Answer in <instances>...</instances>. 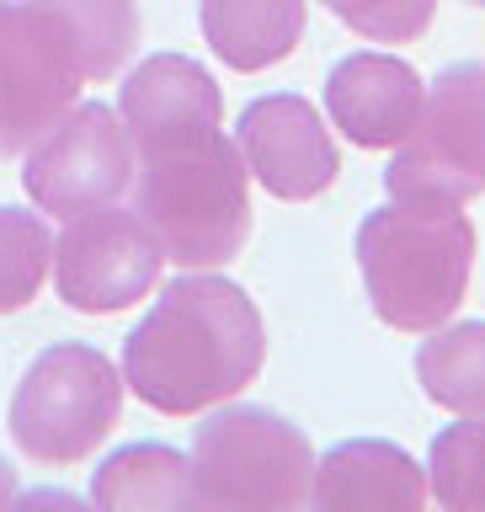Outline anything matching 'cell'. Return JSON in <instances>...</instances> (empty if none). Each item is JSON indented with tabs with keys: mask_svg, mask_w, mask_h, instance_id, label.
I'll use <instances>...</instances> for the list:
<instances>
[{
	"mask_svg": "<svg viewBox=\"0 0 485 512\" xmlns=\"http://www.w3.org/2000/svg\"><path fill=\"white\" fill-rule=\"evenodd\" d=\"M235 144H240V155H246V171L283 203L320 198V192L336 182V171H342L331 128L320 123V112L294 91L256 96L235 123Z\"/></svg>",
	"mask_w": 485,
	"mask_h": 512,
	"instance_id": "obj_10",
	"label": "cell"
},
{
	"mask_svg": "<svg viewBox=\"0 0 485 512\" xmlns=\"http://www.w3.org/2000/svg\"><path fill=\"white\" fill-rule=\"evenodd\" d=\"M427 491L448 512H485V416H464L432 438Z\"/></svg>",
	"mask_w": 485,
	"mask_h": 512,
	"instance_id": "obj_18",
	"label": "cell"
},
{
	"mask_svg": "<svg viewBox=\"0 0 485 512\" xmlns=\"http://www.w3.org/2000/svg\"><path fill=\"white\" fill-rule=\"evenodd\" d=\"M267 363V326L230 278L187 272L160 288L123 342V384L160 416H192L235 400Z\"/></svg>",
	"mask_w": 485,
	"mask_h": 512,
	"instance_id": "obj_1",
	"label": "cell"
},
{
	"mask_svg": "<svg viewBox=\"0 0 485 512\" xmlns=\"http://www.w3.org/2000/svg\"><path fill=\"white\" fill-rule=\"evenodd\" d=\"M160 246L134 208L96 203L70 214L54 240V283L59 299L80 315H118L139 304L160 278Z\"/></svg>",
	"mask_w": 485,
	"mask_h": 512,
	"instance_id": "obj_8",
	"label": "cell"
},
{
	"mask_svg": "<svg viewBox=\"0 0 485 512\" xmlns=\"http://www.w3.org/2000/svg\"><path fill=\"white\" fill-rule=\"evenodd\" d=\"M427 470L400 443L352 438L315 459L310 507L326 512H416L427 507Z\"/></svg>",
	"mask_w": 485,
	"mask_h": 512,
	"instance_id": "obj_13",
	"label": "cell"
},
{
	"mask_svg": "<svg viewBox=\"0 0 485 512\" xmlns=\"http://www.w3.org/2000/svg\"><path fill=\"white\" fill-rule=\"evenodd\" d=\"M86 75L27 0H0V160H16L75 107Z\"/></svg>",
	"mask_w": 485,
	"mask_h": 512,
	"instance_id": "obj_9",
	"label": "cell"
},
{
	"mask_svg": "<svg viewBox=\"0 0 485 512\" xmlns=\"http://www.w3.org/2000/svg\"><path fill=\"white\" fill-rule=\"evenodd\" d=\"M192 486H198V507L294 512L310 507L315 448L278 411L230 406L208 416L192 438Z\"/></svg>",
	"mask_w": 485,
	"mask_h": 512,
	"instance_id": "obj_4",
	"label": "cell"
},
{
	"mask_svg": "<svg viewBox=\"0 0 485 512\" xmlns=\"http://www.w3.org/2000/svg\"><path fill=\"white\" fill-rule=\"evenodd\" d=\"M208 48L240 75L272 70L304 38V0H203L198 6Z\"/></svg>",
	"mask_w": 485,
	"mask_h": 512,
	"instance_id": "obj_14",
	"label": "cell"
},
{
	"mask_svg": "<svg viewBox=\"0 0 485 512\" xmlns=\"http://www.w3.org/2000/svg\"><path fill=\"white\" fill-rule=\"evenodd\" d=\"M422 75L395 54H347L326 75V112L358 150H395L422 112Z\"/></svg>",
	"mask_w": 485,
	"mask_h": 512,
	"instance_id": "obj_11",
	"label": "cell"
},
{
	"mask_svg": "<svg viewBox=\"0 0 485 512\" xmlns=\"http://www.w3.org/2000/svg\"><path fill=\"white\" fill-rule=\"evenodd\" d=\"M91 502L107 512H182L198 507L192 459L166 443H128L91 475Z\"/></svg>",
	"mask_w": 485,
	"mask_h": 512,
	"instance_id": "obj_15",
	"label": "cell"
},
{
	"mask_svg": "<svg viewBox=\"0 0 485 512\" xmlns=\"http://www.w3.org/2000/svg\"><path fill=\"white\" fill-rule=\"evenodd\" d=\"M390 198H454L485 192V64L464 59L427 86L411 134L384 166Z\"/></svg>",
	"mask_w": 485,
	"mask_h": 512,
	"instance_id": "obj_6",
	"label": "cell"
},
{
	"mask_svg": "<svg viewBox=\"0 0 485 512\" xmlns=\"http://www.w3.org/2000/svg\"><path fill=\"white\" fill-rule=\"evenodd\" d=\"M320 6L368 43H416L438 16V0H320Z\"/></svg>",
	"mask_w": 485,
	"mask_h": 512,
	"instance_id": "obj_20",
	"label": "cell"
},
{
	"mask_svg": "<svg viewBox=\"0 0 485 512\" xmlns=\"http://www.w3.org/2000/svg\"><path fill=\"white\" fill-rule=\"evenodd\" d=\"M123 411V374L86 342L43 347L11 395V438L32 464H80Z\"/></svg>",
	"mask_w": 485,
	"mask_h": 512,
	"instance_id": "obj_5",
	"label": "cell"
},
{
	"mask_svg": "<svg viewBox=\"0 0 485 512\" xmlns=\"http://www.w3.org/2000/svg\"><path fill=\"white\" fill-rule=\"evenodd\" d=\"M128 192L160 256L187 272L235 262L251 240V171L224 128L134 150Z\"/></svg>",
	"mask_w": 485,
	"mask_h": 512,
	"instance_id": "obj_2",
	"label": "cell"
},
{
	"mask_svg": "<svg viewBox=\"0 0 485 512\" xmlns=\"http://www.w3.org/2000/svg\"><path fill=\"white\" fill-rule=\"evenodd\" d=\"M54 262V235L27 208H0V315H16L38 299Z\"/></svg>",
	"mask_w": 485,
	"mask_h": 512,
	"instance_id": "obj_19",
	"label": "cell"
},
{
	"mask_svg": "<svg viewBox=\"0 0 485 512\" xmlns=\"http://www.w3.org/2000/svg\"><path fill=\"white\" fill-rule=\"evenodd\" d=\"M118 118L134 139V150L166 139H187V134H208L224 118L219 86L198 59L187 54H150L134 75L123 80L118 96Z\"/></svg>",
	"mask_w": 485,
	"mask_h": 512,
	"instance_id": "obj_12",
	"label": "cell"
},
{
	"mask_svg": "<svg viewBox=\"0 0 485 512\" xmlns=\"http://www.w3.org/2000/svg\"><path fill=\"white\" fill-rule=\"evenodd\" d=\"M416 379L432 406L454 416H485V320L427 331L416 347Z\"/></svg>",
	"mask_w": 485,
	"mask_h": 512,
	"instance_id": "obj_17",
	"label": "cell"
},
{
	"mask_svg": "<svg viewBox=\"0 0 485 512\" xmlns=\"http://www.w3.org/2000/svg\"><path fill=\"white\" fill-rule=\"evenodd\" d=\"M11 502H16V470L0 459V507H11Z\"/></svg>",
	"mask_w": 485,
	"mask_h": 512,
	"instance_id": "obj_21",
	"label": "cell"
},
{
	"mask_svg": "<svg viewBox=\"0 0 485 512\" xmlns=\"http://www.w3.org/2000/svg\"><path fill=\"white\" fill-rule=\"evenodd\" d=\"M27 198L54 219L118 203L134 182V139L107 102H75L22 160Z\"/></svg>",
	"mask_w": 485,
	"mask_h": 512,
	"instance_id": "obj_7",
	"label": "cell"
},
{
	"mask_svg": "<svg viewBox=\"0 0 485 512\" xmlns=\"http://www.w3.org/2000/svg\"><path fill=\"white\" fill-rule=\"evenodd\" d=\"M358 267L384 326L427 336L470 294L475 224L454 198H390L363 219Z\"/></svg>",
	"mask_w": 485,
	"mask_h": 512,
	"instance_id": "obj_3",
	"label": "cell"
},
{
	"mask_svg": "<svg viewBox=\"0 0 485 512\" xmlns=\"http://www.w3.org/2000/svg\"><path fill=\"white\" fill-rule=\"evenodd\" d=\"M470 6H485V0H470Z\"/></svg>",
	"mask_w": 485,
	"mask_h": 512,
	"instance_id": "obj_22",
	"label": "cell"
},
{
	"mask_svg": "<svg viewBox=\"0 0 485 512\" xmlns=\"http://www.w3.org/2000/svg\"><path fill=\"white\" fill-rule=\"evenodd\" d=\"M64 43L86 80L118 75L139 48V6L134 0H27Z\"/></svg>",
	"mask_w": 485,
	"mask_h": 512,
	"instance_id": "obj_16",
	"label": "cell"
}]
</instances>
